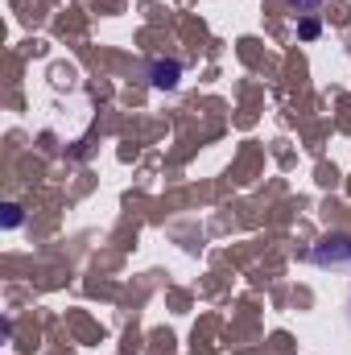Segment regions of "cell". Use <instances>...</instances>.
<instances>
[{"instance_id":"1","label":"cell","mask_w":351,"mask_h":355,"mask_svg":"<svg viewBox=\"0 0 351 355\" xmlns=\"http://www.w3.org/2000/svg\"><path fill=\"white\" fill-rule=\"evenodd\" d=\"M310 261L318 268H335V272L351 268V236L348 232H327V236H318V244L310 248Z\"/></svg>"},{"instance_id":"2","label":"cell","mask_w":351,"mask_h":355,"mask_svg":"<svg viewBox=\"0 0 351 355\" xmlns=\"http://www.w3.org/2000/svg\"><path fill=\"white\" fill-rule=\"evenodd\" d=\"M149 83L157 91H174L182 83V62L178 58H153L149 62Z\"/></svg>"},{"instance_id":"3","label":"cell","mask_w":351,"mask_h":355,"mask_svg":"<svg viewBox=\"0 0 351 355\" xmlns=\"http://www.w3.org/2000/svg\"><path fill=\"white\" fill-rule=\"evenodd\" d=\"M318 33H323V25H318V17H302V21H298V37H302V42H314Z\"/></svg>"},{"instance_id":"4","label":"cell","mask_w":351,"mask_h":355,"mask_svg":"<svg viewBox=\"0 0 351 355\" xmlns=\"http://www.w3.org/2000/svg\"><path fill=\"white\" fill-rule=\"evenodd\" d=\"M4 227H21V207L17 202H4Z\"/></svg>"},{"instance_id":"5","label":"cell","mask_w":351,"mask_h":355,"mask_svg":"<svg viewBox=\"0 0 351 355\" xmlns=\"http://www.w3.org/2000/svg\"><path fill=\"white\" fill-rule=\"evenodd\" d=\"M285 4H289L293 12H318V8H323V0H285Z\"/></svg>"},{"instance_id":"6","label":"cell","mask_w":351,"mask_h":355,"mask_svg":"<svg viewBox=\"0 0 351 355\" xmlns=\"http://www.w3.org/2000/svg\"><path fill=\"white\" fill-rule=\"evenodd\" d=\"M348 310H351V297H348Z\"/></svg>"}]
</instances>
